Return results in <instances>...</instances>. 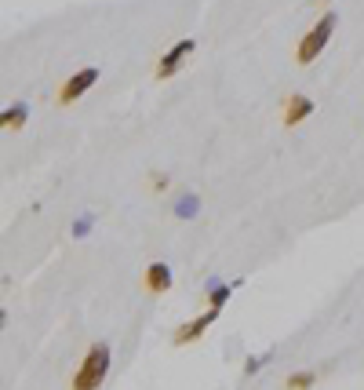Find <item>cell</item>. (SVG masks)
I'll use <instances>...</instances> for the list:
<instances>
[{"label":"cell","mask_w":364,"mask_h":390,"mask_svg":"<svg viewBox=\"0 0 364 390\" xmlns=\"http://www.w3.org/2000/svg\"><path fill=\"white\" fill-rule=\"evenodd\" d=\"M88 230H91V215H81L77 219V226H73V237H84Z\"/></svg>","instance_id":"cell-12"},{"label":"cell","mask_w":364,"mask_h":390,"mask_svg":"<svg viewBox=\"0 0 364 390\" xmlns=\"http://www.w3.org/2000/svg\"><path fill=\"white\" fill-rule=\"evenodd\" d=\"M314 380H317L314 372H292L288 376V390H310V387H314Z\"/></svg>","instance_id":"cell-11"},{"label":"cell","mask_w":364,"mask_h":390,"mask_svg":"<svg viewBox=\"0 0 364 390\" xmlns=\"http://www.w3.org/2000/svg\"><path fill=\"white\" fill-rule=\"evenodd\" d=\"M335 22H339V19H335V11H324V15L317 19L314 30H306V37L299 41V48H295V62H303V66H306V62H314L321 51L328 48L332 33H335Z\"/></svg>","instance_id":"cell-2"},{"label":"cell","mask_w":364,"mask_h":390,"mask_svg":"<svg viewBox=\"0 0 364 390\" xmlns=\"http://www.w3.org/2000/svg\"><path fill=\"white\" fill-rule=\"evenodd\" d=\"M233 289H237V281H233V284H223V281H219V277H212V281H208L204 284V292H208V306H215V310H223L226 306V299H230V292Z\"/></svg>","instance_id":"cell-8"},{"label":"cell","mask_w":364,"mask_h":390,"mask_svg":"<svg viewBox=\"0 0 364 390\" xmlns=\"http://www.w3.org/2000/svg\"><path fill=\"white\" fill-rule=\"evenodd\" d=\"M263 365H266V354H263V358H248V365H244V372H248V376H255V372L263 369Z\"/></svg>","instance_id":"cell-13"},{"label":"cell","mask_w":364,"mask_h":390,"mask_svg":"<svg viewBox=\"0 0 364 390\" xmlns=\"http://www.w3.org/2000/svg\"><path fill=\"white\" fill-rule=\"evenodd\" d=\"M193 51H197V41H179V44H172V48L161 55V62H157V77H161V81L175 77V73L182 70V62H186Z\"/></svg>","instance_id":"cell-5"},{"label":"cell","mask_w":364,"mask_h":390,"mask_svg":"<svg viewBox=\"0 0 364 390\" xmlns=\"http://www.w3.org/2000/svg\"><path fill=\"white\" fill-rule=\"evenodd\" d=\"M219 314H223V310H215V306H208L204 310V314H197V318H193V321H186V324H182V329L172 335V343L175 347H186V343H197L201 340V335L208 332V329H212V324L219 321Z\"/></svg>","instance_id":"cell-4"},{"label":"cell","mask_w":364,"mask_h":390,"mask_svg":"<svg viewBox=\"0 0 364 390\" xmlns=\"http://www.w3.org/2000/svg\"><path fill=\"white\" fill-rule=\"evenodd\" d=\"M172 212H175L179 219H193V215L201 212V197H197V193H182V197L175 201Z\"/></svg>","instance_id":"cell-10"},{"label":"cell","mask_w":364,"mask_h":390,"mask_svg":"<svg viewBox=\"0 0 364 390\" xmlns=\"http://www.w3.org/2000/svg\"><path fill=\"white\" fill-rule=\"evenodd\" d=\"M106 376H110V343H91L81 369L73 372L70 390H99L106 383Z\"/></svg>","instance_id":"cell-1"},{"label":"cell","mask_w":364,"mask_h":390,"mask_svg":"<svg viewBox=\"0 0 364 390\" xmlns=\"http://www.w3.org/2000/svg\"><path fill=\"white\" fill-rule=\"evenodd\" d=\"M314 113V99H306V95H288L284 99V128H295V124H303L306 117Z\"/></svg>","instance_id":"cell-6"},{"label":"cell","mask_w":364,"mask_h":390,"mask_svg":"<svg viewBox=\"0 0 364 390\" xmlns=\"http://www.w3.org/2000/svg\"><path fill=\"white\" fill-rule=\"evenodd\" d=\"M95 81H99V70L95 66H84V70H77L73 77H66L62 81V88H59V102L62 106H70V102H77L88 88H95Z\"/></svg>","instance_id":"cell-3"},{"label":"cell","mask_w":364,"mask_h":390,"mask_svg":"<svg viewBox=\"0 0 364 390\" xmlns=\"http://www.w3.org/2000/svg\"><path fill=\"white\" fill-rule=\"evenodd\" d=\"M146 289L153 295H164L168 289H172V266L168 263H150L146 266Z\"/></svg>","instance_id":"cell-7"},{"label":"cell","mask_w":364,"mask_h":390,"mask_svg":"<svg viewBox=\"0 0 364 390\" xmlns=\"http://www.w3.org/2000/svg\"><path fill=\"white\" fill-rule=\"evenodd\" d=\"M26 117H30V106H26V102H15V106H8V110H4L0 124H4L8 132H19V128H26Z\"/></svg>","instance_id":"cell-9"}]
</instances>
